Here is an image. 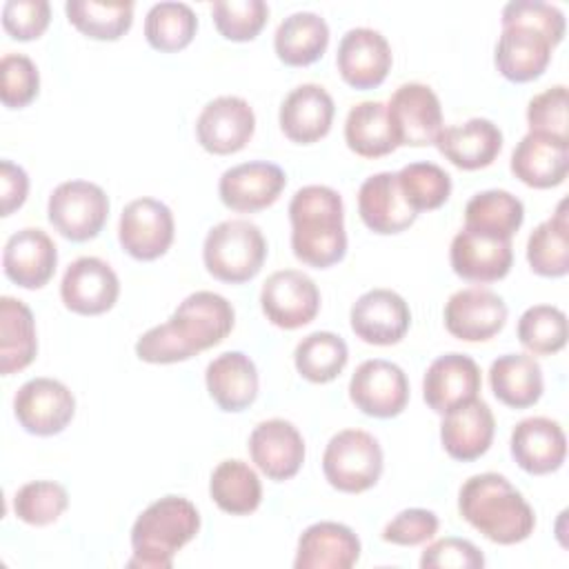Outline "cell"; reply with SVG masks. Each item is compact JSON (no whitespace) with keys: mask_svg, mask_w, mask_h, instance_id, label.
Listing matches in <instances>:
<instances>
[{"mask_svg":"<svg viewBox=\"0 0 569 569\" xmlns=\"http://www.w3.org/2000/svg\"><path fill=\"white\" fill-rule=\"evenodd\" d=\"M267 258V240L258 224L249 220H222L209 229L202 244L207 271L229 284L256 278Z\"/></svg>","mask_w":569,"mask_h":569,"instance_id":"cell-5","label":"cell"},{"mask_svg":"<svg viewBox=\"0 0 569 569\" xmlns=\"http://www.w3.org/2000/svg\"><path fill=\"white\" fill-rule=\"evenodd\" d=\"M47 216L62 238L87 242L102 231L109 218V198L96 182L67 180L51 191Z\"/></svg>","mask_w":569,"mask_h":569,"instance_id":"cell-7","label":"cell"},{"mask_svg":"<svg viewBox=\"0 0 569 569\" xmlns=\"http://www.w3.org/2000/svg\"><path fill=\"white\" fill-rule=\"evenodd\" d=\"M58 264V249L47 231L24 227L9 236L2 251L4 276L22 289L44 287Z\"/></svg>","mask_w":569,"mask_h":569,"instance_id":"cell-21","label":"cell"},{"mask_svg":"<svg viewBox=\"0 0 569 569\" xmlns=\"http://www.w3.org/2000/svg\"><path fill=\"white\" fill-rule=\"evenodd\" d=\"M551 49L553 44L538 29L507 24L498 38L493 62L509 82H531L549 67Z\"/></svg>","mask_w":569,"mask_h":569,"instance_id":"cell-29","label":"cell"},{"mask_svg":"<svg viewBox=\"0 0 569 569\" xmlns=\"http://www.w3.org/2000/svg\"><path fill=\"white\" fill-rule=\"evenodd\" d=\"M507 322L505 300L485 287L460 289L445 305L447 331L465 342H485L502 331Z\"/></svg>","mask_w":569,"mask_h":569,"instance_id":"cell-15","label":"cell"},{"mask_svg":"<svg viewBox=\"0 0 569 569\" xmlns=\"http://www.w3.org/2000/svg\"><path fill=\"white\" fill-rule=\"evenodd\" d=\"M200 531L196 505L182 496H162L151 502L131 527L133 556L129 567L169 569L173 556Z\"/></svg>","mask_w":569,"mask_h":569,"instance_id":"cell-4","label":"cell"},{"mask_svg":"<svg viewBox=\"0 0 569 569\" xmlns=\"http://www.w3.org/2000/svg\"><path fill=\"white\" fill-rule=\"evenodd\" d=\"M396 178L405 200L416 213L438 209L451 196V176L433 162H409Z\"/></svg>","mask_w":569,"mask_h":569,"instance_id":"cell-43","label":"cell"},{"mask_svg":"<svg viewBox=\"0 0 569 569\" xmlns=\"http://www.w3.org/2000/svg\"><path fill=\"white\" fill-rule=\"evenodd\" d=\"M51 20L47 0H7L2 4V27L13 40L40 38Z\"/></svg>","mask_w":569,"mask_h":569,"instance_id":"cell-49","label":"cell"},{"mask_svg":"<svg viewBox=\"0 0 569 569\" xmlns=\"http://www.w3.org/2000/svg\"><path fill=\"white\" fill-rule=\"evenodd\" d=\"M458 511L496 545L522 542L536 527V513L525 496L505 476L493 471L465 480L458 493Z\"/></svg>","mask_w":569,"mask_h":569,"instance_id":"cell-3","label":"cell"},{"mask_svg":"<svg viewBox=\"0 0 569 569\" xmlns=\"http://www.w3.org/2000/svg\"><path fill=\"white\" fill-rule=\"evenodd\" d=\"M67 507L69 493L53 480L27 482L13 496V513L31 527H47L56 522Z\"/></svg>","mask_w":569,"mask_h":569,"instance_id":"cell-44","label":"cell"},{"mask_svg":"<svg viewBox=\"0 0 569 569\" xmlns=\"http://www.w3.org/2000/svg\"><path fill=\"white\" fill-rule=\"evenodd\" d=\"M287 184L284 171L267 160H251L227 169L218 182V196L231 211L253 213L271 207Z\"/></svg>","mask_w":569,"mask_h":569,"instance_id":"cell-17","label":"cell"},{"mask_svg":"<svg viewBox=\"0 0 569 569\" xmlns=\"http://www.w3.org/2000/svg\"><path fill=\"white\" fill-rule=\"evenodd\" d=\"M329 44V24L313 11H296L287 16L273 36L276 56L289 67L313 64Z\"/></svg>","mask_w":569,"mask_h":569,"instance_id":"cell-33","label":"cell"},{"mask_svg":"<svg viewBox=\"0 0 569 569\" xmlns=\"http://www.w3.org/2000/svg\"><path fill=\"white\" fill-rule=\"evenodd\" d=\"M569 93L565 84H556L533 96L527 104V124L529 131L569 140Z\"/></svg>","mask_w":569,"mask_h":569,"instance_id":"cell-47","label":"cell"},{"mask_svg":"<svg viewBox=\"0 0 569 569\" xmlns=\"http://www.w3.org/2000/svg\"><path fill=\"white\" fill-rule=\"evenodd\" d=\"M349 398L365 416L396 418L409 402V380L396 362L371 358L356 367L349 380Z\"/></svg>","mask_w":569,"mask_h":569,"instance_id":"cell-10","label":"cell"},{"mask_svg":"<svg viewBox=\"0 0 569 569\" xmlns=\"http://www.w3.org/2000/svg\"><path fill=\"white\" fill-rule=\"evenodd\" d=\"M293 256L316 269L340 262L347 253L345 204L336 189L307 184L289 202Z\"/></svg>","mask_w":569,"mask_h":569,"instance_id":"cell-2","label":"cell"},{"mask_svg":"<svg viewBox=\"0 0 569 569\" xmlns=\"http://www.w3.org/2000/svg\"><path fill=\"white\" fill-rule=\"evenodd\" d=\"M489 385L493 396L511 409L533 407L545 389L542 369L527 353L498 356L489 367Z\"/></svg>","mask_w":569,"mask_h":569,"instance_id":"cell-32","label":"cell"},{"mask_svg":"<svg viewBox=\"0 0 569 569\" xmlns=\"http://www.w3.org/2000/svg\"><path fill=\"white\" fill-rule=\"evenodd\" d=\"M522 200L505 189L480 191L465 207V229L493 240H511L522 227Z\"/></svg>","mask_w":569,"mask_h":569,"instance_id":"cell-34","label":"cell"},{"mask_svg":"<svg viewBox=\"0 0 569 569\" xmlns=\"http://www.w3.org/2000/svg\"><path fill=\"white\" fill-rule=\"evenodd\" d=\"M360 558V538L342 522H313L300 538L293 558L296 569H349Z\"/></svg>","mask_w":569,"mask_h":569,"instance_id":"cell-27","label":"cell"},{"mask_svg":"<svg viewBox=\"0 0 569 569\" xmlns=\"http://www.w3.org/2000/svg\"><path fill=\"white\" fill-rule=\"evenodd\" d=\"M496 431V420L489 405L473 398L442 416L440 442L445 451L460 462H471L487 453Z\"/></svg>","mask_w":569,"mask_h":569,"instance_id":"cell-28","label":"cell"},{"mask_svg":"<svg viewBox=\"0 0 569 569\" xmlns=\"http://www.w3.org/2000/svg\"><path fill=\"white\" fill-rule=\"evenodd\" d=\"M358 213L365 227L380 236L402 233L418 218V213L405 200L398 178L391 171L373 173L360 184Z\"/></svg>","mask_w":569,"mask_h":569,"instance_id":"cell-23","label":"cell"},{"mask_svg":"<svg viewBox=\"0 0 569 569\" xmlns=\"http://www.w3.org/2000/svg\"><path fill=\"white\" fill-rule=\"evenodd\" d=\"M420 567L422 569H480L485 567V556L482 551L465 540V538H440L431 545L420 556Z\"/></svg>","mask_w":569,"mask_h":569,"instance_id":"cell-51","label":"cell"},{"mask_svg":"<svg viewBox=\"0 0 569 569\" xmlns=\"http://www.w3.org/2000/svg\"><path fill=\"white\" fill-rule=\"evenodd\" d=\"M29 193V176L27 171L11 162H0V198H2V216H11L16 209H20Z\"/></svg>","mask_w":569,"mask_h":569,"instance_id":"cell-52","label":"cell"},{"mask_svg":"<svg viewBox=\"0 0 569 569\" xmlns=\"http://www.w3.org/2000/svg\"><path fill=\"white\" fill-rule=\"evenodd\" d=\"M13 413L27 433L56 436L73 420L76 398L56 378H31L16 391Z\"/></svg>","mask_w":569,"mask_h":569,"instance_id":"cell-9","label":"cell"},{"mask_svg":"<svg viewBox=\"0 0 569 569\" xmlns=\"http://www.w3.org/2000/svg\"><path fill=\"white\" fill-rule=\"evenodd\" d=\"M249 456L269 480H289L305 462L302 433L284 418L262 420L249 436Z\"/></svg>","mask_w":569,"mask_h":569,"instance_id":"cell-19","label":"cell"},{"mask_svg":"<svg viewBox=\"0 0 569 569\" xmlns=\"http://www.w3.org/2000/svg\"><path fill=\"white\" fill-rule=\"evenodd\" d=\"M507 24H522L538 29L549 38V42L556 47L565 38V13L549 2L540 0H513L507 2L502 9V27Z\"/></svg>","mask_w":569,"mask_h":569,"instance_id":"cell-48","label":"cell"},{"mask_svg":"<svg viewBox=\"0 0 569 569\" xmlns=\"http://www.w3.org/2000/svg\"><path fill=\"white\" fill-rule=\"evenodd\" d=\"M40 73L24 53H4L0 60V100L9 109H22L36 100Z\"/></svg>","mask_w":569,"mask_h":569,"instance_id":"cell-46","label":"cell"},{"mask_svg":"<svg viewBox=\"0 0 569 569\" xmlns=\"http://www.w3.org/2000/svg\"><path fill=\"white\" fill-rule=\"evenodd\" d=\"M38 353L31 309L11 296L0 298V373L11 376L33 362Z\"/></svg>","mask_w":569,"mask_h":569,"instance_id":"cell-35","label":"cell"},{"mask_svg":"<svg viewBox=\"0 0 569 569\" xmlns=\"http://www.w3.org/2000/svg\"><path fill=\"white\" fill-rule=\"evenodd\" d=\"M569 171V140L529 131L511 153V173L527 187L551 189L565 182Z\"/></svg>","mask_w":569,"mask_h":569,"instance_id":"cell-24","label":"cell"},{"mask_svg":"<svg viewBox=\"0 0 569 569\" xmlns=\"http://www.w3.org/2000/svg\"><path fill=\"white\" fill-rule=\"evenodd\" d=\"M391 47L376 29L356 27L340 38L336 64L342 80L353 89L380 87L391 69Z\"/></svg>","mask_w":569,"mask_h":569,"instance_id":"cell-18","label":"cell"},{"mask_svg":"<svg viewBox=\"0 0 569 569\" xmlns=\"http://www.w3.org/2000/svg\"><path fill=\"white\" fill-rule=\"evenodd\" d=\"M260 307L267 320L280 329H300L320 311V291L316 282L298 271H273L260 289Z\"/></svg>","mask_w":569,"mask_h":569,"instance_id":"cell-12","label":"cell"},{"mask_svg":"<svg viewBox=\"0 0 569 569\" xmlns=\"http://www.w3.org/2000/svg\"><path fill=\"white\" fill-rule=\"evenodd\" d=\"M511 456L531 476L558 471L567 458V436L560 422L545 416L520 420L511 431Z\"/></svg>","mask_w":569,"mask_h":569,"instance_id":"cell-22","label":"cell"},{"mask_svg":"<svg viewBox=\"0 0 569 569\" xmlns=\"http://www.w3.org/2000/svg\"><path fill=\"white\" fill-rule=\"evenodd\" d=\"M482 378L471 356L451 351L438 356L422 378V398L427 407L440 416L478 398Z\"/></svg>","mask_w":569,"mask_h":569,"instance_id":"cell-20","label":"cell"},{"mask_svg":"<svg viewBox=\"0 0 569 569\" xmlns=\"http://www.w3.org/2000/svg\"><path fill=\"white\" fill-rule=\"evenodd\" d=\"M345 142L360 158H382L398 149L387 104L380 100H365L349 109L345 120Z\"/></svg>","mask_w":569,"mask_h":569,"instance_id":"cell-37","label":"cell"},{"mask_svg":"<svg viewBox=\"0 0 569 569\" xmlns=\"http://www.w3.org/2000/svg\"><path fill=\"white\" fill-rule=\"evenodd\" d=\"M438 516L429 509H402L385 525L382 540L400 547H416L431 540L438 531Z\"/></svg>","mask_w":569,"mask_h":569,"instance_id":"cell-50","label":"cell"},{"mask_svg":"<svg viewBox=\"0 0 569 569\" xmlns=\"http://www.w3.org/2000/svg\"><path fill=\"white\" fill-rule=\"evenodd\" d=\"M527 262L542 278H562L569 273V216L567 200H560L556 213L540 222L527 240Z\"/></svg>","mask_w":569,"mask_h":569,"instance_id":"cell-36","label":"cell"},{"mask_svg":"<svg viewBox=\"0 0 569 569\" xmlns=\"http://www.w3.org/2000/svg\"><path fill=\"white\" fill-rule=\"evenodd\" d=\"M231 302L213 291L189 293L167 322L151 327L136 342V356L149 365H173L220 345L233 329Z\"/></svg>","mask_w":569,"mask_h":569,"instance_id":"cell-1","label":"cell"},{"mask_svg":"<svg viewBox=\"0 0 569 569\" xmlns=\"http://www.w3.org/2000/svg\"><path fill=\"white\" fill-rule=\"evenodd\" d=\"M351 331L367 345L389 347L405 338L411 325V311L405 298L391 289L365 291L349 311Z\"/></svg>","mask_w":569,"mask_h":569,"instance_id":"cell-14","label":"cell"},{"mask_svg":"<svg viewBox=\"0 0 569 569\" xmlns=\"http://www.w3.org/2000/svg\"><path fill=\"white\" fill-rule=\"evenodd\" d=\"M438 151L458 169L476 171L489 167L502 149V131L489 118H469L447 127L436 138Z\"/></svg>","mask_w":569,"mask_h":569,"instance_id":"cell-30","label":"cell"},{"mask_svg":"<svg viewBox=\"0 0 569 569\" xmlns=\"http://www.w3.org/2000/svg\"><path fill=\"white\" fill-rule=\"evenodd\" d=\"M120 296V280L116 271L96 256L73 260L60 282V298L64 307L80 316H100L109 311Z\"/></svg>","mask_w":569,"mask_h":569,"instance_id":"cell-16","label":"cell"},{"mask_svg":"<svg viewBox=\"0 0 569 569\" xmlns=\"http://www.w3.org/2000/svg\"><path fill=\"white\" fill-rule=\"evenodd\" d=\"M173 213L156 198H136L120 213L118 240L136 260L149 262L164 256L173 242Z\"/></svg>","mask_w":569,"mask_h":569,"instance_id":"cell-11","label":"cell"},{"mask_svg":"<svg viewBox=\"0 0 569 569\" xmlns=\"http://www.w3.org/2000/svg\"><path fill=\"white\" fill-rule=\"evenodd\" d=\"M349 349L347 342L331 331H313L305 336L293 351L298 373L316 385L336 380L347 367Z\"/></svg>","mask_w":569,"mask_h":569,"instance_id":"cell-39","label":"cell"},{"mask_svg":"<svg viewBox=\"0 0 569 569\" xmlns=\"http://www.w3.org/2000/svg\"><path fill=\"white\" fill-rule=\"evenodd\" d=\"M336 113L333 98L320 84L307 82L289 91L280 104L278 122L282 133L298 144H311L325 138Z\"/></svg>","mask_w":569,"mask_h":569,"instance_id":"cell-26","label":"cell"},{"mask_svg":"<svg viewBox=\"0 0 569 569\" xmlns=\"http://www.w3.org/2000/svg\"><path fill=\"white\" fill-rule=\"evenodd\" d=\"M389 124L398 147L436 144L442 131V107L436 91L422 82L400 84L387 102Z\"/></svg>","mask_w":569,"mask_h":569,"instance_id":"cell-8","label":"cell"},{"mask_svg":"<svg viewBox=\"0 0 569 569\" xmlns=\"http://www.w3.org/2000/svg\"><path fill=\"white\" fill-rule=\"evenodd\" d=\"M211 500L231 516H247L260 507L262 485L258 473L242 460H222L209 478Z\"/></svg>","mask_w":569,"mask_h":569,"instance_id":"cell-38","label":"cell"},{"mask_svg":"<svg viewBox=\"0 0 569 569\" xmlns=\"http://www.w3.org/2000/svg\"><path fill=\"white\" fill-rule=\"evenodd\" d=\"M253 131V109L240 96L209 100L196 120V138L200 147L213 156H229L244 149Z\"/></svg>","mask_w":569,"mask_h":569,"instance_id":"cell-13","label":"cell"},{"mask_svg":"<svg viewBox=\"0 0 569 569\" xmlns=\"http://www.w3.org/2000/svg\"><path fill=\"white\" fill-rule=\"evenodd\" d=\"M218 33L231 42L253 40L269 18V7L262 0H218L211 7Z\"/></svg>","mask_w":569,"mask_h":569,"instance_id":"cell-45","label":"cell"},{"mask_svg":"<svg viewBox=\"0 0 569 569\" xmlns=\"http://www.w3.org/2000/svg\"><path fill=\"white\" fill-rule=\"evenodd\" d=\"M449 262L456 276L469 282L502 280L513 264L511 240H493L460 229L449 247Z\"/></svg>","mask_w":569,"mask_h":569,"instance_id":"cell-25","label":"cell"},{"mask_svg":"<svg viewBox=\"0 0 569 569\" xmlns=\"http://www.w3.org/2000/svg\"><path fill=\"white\" fill-rule=\"evenodd\" d=\"M69 22L93 40H120L133 22V2L69 0L64 4Z\"/></svg>","mask_w":569,"mask_h":569,"instance_id":"cell-40","label":"cell"},{"mask_svg":"<svg viewBox=\"0 0 569 569\" xmlns=\"http://www.w3.org/2000/svg\"><path fill=\"white\" fill-rule=\"evenodd\" d=\"M516 333L533 356L558 353L567 345V316L553 305H533L520 316Z\"/></svg>","mask_w":569,"mask_h":569,"instance_id":"cell-42","label":"cell"},{"mask_svg":"<svg viewBox=\"0 0 569 569\" xmlns=\"http://www.w3.org/2000/svg\"><path fill=\"white\" fill-rule=\"evenodd\" d=\"M382 462V447L369 431L342 429L325 447L322 473L333 489L362 493L380 480Z\"/></svg>","mask_w":569,"mask_h":569,"instance_id":"cell-6","label":"cell"},{"mask_svg":"<svg viewBox=\"0 0 569 569\" xmlns=\"http://www.w3.org/2000/svg\"><path fill=\"white\" fill-rule=\"evenodd\" d=\"M198 29L196 11L184 2H158L147 11L144 38L162 53L182 51L191 44Z\"/></svg>","mask_w":569,"mask_h":569,"instance_id":"cell-41","label":"cell"},{"mask_svg":"<svg viewBox=\"0 0 569 569\" xmlns=\"http://www.w3.org/2000/svg\"><path fill=\"white\" fill-rule=\"evenodd\" d=\"M204 382L211 400L229 413L244 411L258 398L256 362L242 351H224L216 356L204 371Z\"/></svg>","mask_w":569,"mask_h":569,"instance_id":"cell-31","label":"cell"}]
</instances>
